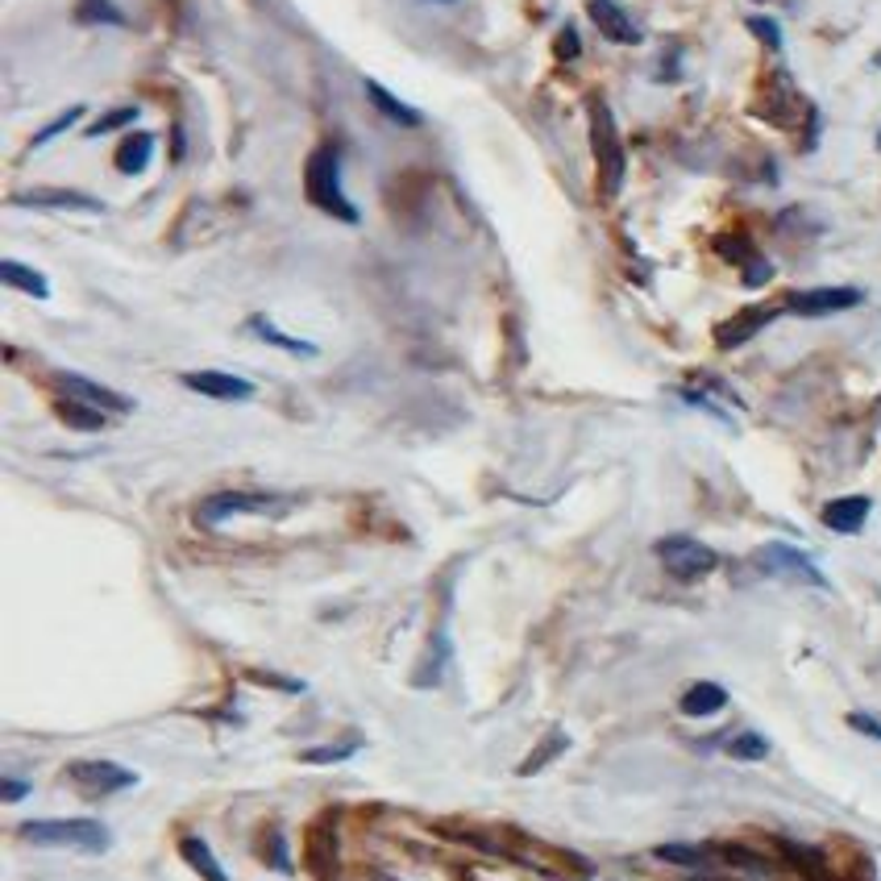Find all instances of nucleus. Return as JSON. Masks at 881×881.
<instances>
[{
  "mask_svg": "<svg viewBox=\"0 0 881 881\" xmlns=\"http://www.w3.org/2000/svg\"><path fill=\"white\" fill-rule=\"evenodd\" d=\"M587 117H590V150H595V162H599V192L603 196H620L624 188V142H620V129H615V117H611V104L603 97L587 100Z\"/></svg>",
  "mask_w": 881,
  "mask_h": 881,
  "instance_id": "1",
  "label": "nucleus"
},
{
  "mask_svg": "<svg viewBox=\"0 0 881 881\" xmlns=\"http://www.w3.org/2000/svg\"><path fill=\"white\" fill-rule=\"evenodd\" d=\"M13 208H55V213H104V200L83 196V192H21L13 196Z\"/></svg>",
  "mask_w": 881,
  "mask_h": 881,
  "instance_id": "13",
  "label": "nucleus"
},
{
  "mask_svg": "<svg viewBox=\"0 0 881 881\" xmlns=\"http://www.w3.org/2000/svg\"><path fill=\"white\" fill-rule=\"evenodd\" d=\"M657 857L669 865H686V869H703V865L711 861V852H707V848H694V844H662Z\"/></svg>",
  "mask_w": 881,
  "mask_h": 881,
  "instance_id": "26",
  "label": "nucleus"
},
{
  "mask_svg": "<svg viewBox=\"0 0 881 881\" xmlns=\"http://www.w3.org/2000/svg\"><path fill=\"white\" fill-rule=\"evenodd\" d=\"M79 117H83V104H71V109H63L59 117L50 121V125H46V129H42V134L34 137V146H46V142H55V137H59L63 129H71V125H76Z\"/></svg>",
  "mask_w": 881,
  "mask_h": 881,
  "instance_id": "27",
  "label": "nucleus"
},
{
  "mask_svg": "<svg viewBox=\"0 0 881 881\" xmlns=\"http://www.w3.org/2000/svg\"><path fill=\"white\" fill-rule=\"evenodd\" d=\"M304 192L313 200L320 213L337 216L346 225H358V208L346 196V183H341V155L334 146H316L308 162H304Z\"/></svg>",
  "mask_w": 881,
  "mask_h": 881,
  "instance_id": "2",
  "label": "nucleus"
},
{
  "mask_svg": "<svg viewBox=\"0 0 881 881\" xmlns=\"http://www.w3.org/2000/svg\"><path fill=\"white\" fill-rule=\"evenodd\" d=\"M587 13H590V21L603 30L608 42H620V46H636V42H641V25L628 18L615 0H587Z\"/></svg>",
  "mask_w": 881,
  "mask_h": 881,
  "instance_id": "12",
  "label": "nucleus"
},
{
  "mask_svg": "<svg viewBox=\"0 0 881 881\" xmlns=\"http://www.w3.org/2000/svg\"><path fill=\"white\" fill-rule=\"evenodd\" d=\"M748 30L757 34V38L769 46V50H778L782 46V30H778V21H769V18H748Z\"/></svg>",
  "mask_w": 881,
  "mask_h": 881,
  "instance_id": "30",
  "label": "nucleus"
},
{
  "mask_svg": "<svg viewBox=\"0 0 881 881\" xmlns=\"http://www.w3.org/2000/svg\"><path fill=\"white\" fill-rule=\"evenodd\" d=\"M304 865L316 881H337L341 865H337V832H334V815H320L308 827V840H304Z\"/></svg>",
  "mask_w": 881,
  "mask_h": 881,
  "instance_id": "9",
  "label": "nucleus"
},
{
  "mask_svg": "<svg viewBox=\"0 0 881 881\" xmlns=\"http://www.w3.org/2000/svg\"><path fill=\"white\" fill-rule=\"evenodd\" d=\"M657 557H662V566L678 578V583H694V578H703L711 569L720 566V553L703 541H694V536H666V541H657Z\"/></svg>",
  "mask_w": 881,
  "mask_h": 881,
  "instance_id": "6",
  "label": "nucleus"
},
{
  "mask_svg": "<svg viewBox=\"0 0 881 881\" xmlns=\"http://www.w3.org/2000/svg\"><path fill=\"white\" fill-rule=\"evenodd\" d=\"M715 246H720V255H727L732 262H753V258H757L745 237H720Z\"/></svg>",
  "mask_w": 881,
  "mask_h": 881,
  "instance_id": "31",
  "label": "nucleus"
},
{
  "mask_svg": "<svg viewBox=\"0 0 881 881\" xmlns=\"http://www.w3.org/2000/svg\"><path fill=\"white\" fill-rule=\"evenodd\" d=\"M848 724L857 727V732H865L869 741H878V745H881V724L873 720V715H865V711H852V715H848Z\"/></svg>",
  "mask_w": 881,
  "mask_h": 881,
  "instance_id": "32",
  "label": "nucleus"
},
{
  "mask_svg": "<svg viewBox=\"0 0 881 881\" xmlns=\"http://www.w3.org/2000/svg\"><path fill=\"white\" fill-rule=\"evenodd\" d=\"M878 150H881V137H878Z\"/></svg>",
  "mask_w": 881,
  "mask_h": 881,
  "instance_id": "37",
  "label": "nucleus"
},
{
  "mask_svg": "<svg viewBox=\"0 0 881 881\" xmlns=\"http://www.w3.org/2000/svg\"><path fill=\"white\" fill-rule=\"evenodd\" d=\"M179 857L192 865L204 881H229L225 865L216 861V852L208 848V840H200V836H183V840H179Z\"/></svg>",
  "mask_w": 881,
  "mask_h": 881,
  "instance_id": "18",
  "label": "nucleus"
},
{
  "mask_svg": "<svg viewBox=\"0 0 881 881\" xmlns=\"http://www.w3.org/2000/svg\"><path fill=\"white\" fill-rule=\"evenodd\" d=\"M18 836L38 848H76V852H109L113 844V832L100 820H25Z\"/></svg>",
  "mask_w": 881,
  "mask_h": 881,
  "instance_id": "3",
  "label": "nucleus"
},
{
  "mask_svg": "<svg viewBox=\"0 0 881 881\" xmlns=\"http://www.w3.org/2000/svg\"><path fill=\"white\" fill-rule=\"evenodd\" d=\"M137 121V109H113V113H104L100 121H92V129H83L88 137H100L109 134V129H121V125H134Z\"/></svg>",
  "mask_w": 881,
  "mask_h": 881,
  "instance_id": "28",
  "label": "nucleus"
},
{
  "mask_svg": "<svg viewBox=\"0 0 881 881\" xmlns=\"http://www.w3.org/2000/svg\"><path fill=\"white\" fill-rule=\"evenodd\" d=\"M727 757H736V761H765L769 757V741L757 736V732H741V736L727 741Z\"/></svg>",
  "mask_w": 881,
  "mask_h": 881,
  "instance_id": "25",
  "label": "nucleus"
},
{
  "mask_svg": "<svg viewBox=\"0 0 881 881\" xmlns=\"http://www.w3.org/2000/svg\"><path fill=\"white\" fill-rule=\"evenodd\" d=\"M59 420L79 432H100L109 425V411L92 408V404H79V399H59Z\"/></svg>",
  "mask_w": 881,
  "mask_h": 881,
  "instance_id": "22",
  "label": "nucleus"
},
{
  "mask_svg": "<svg viewBox=\"0 0 881 881\" xmlns=\"http://www.w3.org/2000/svg\"><path fill=\"white\" fill-rule=\"evenodd\" d=\"M250 334L258 337V341H267V346H279V350L295 353V358H313L316 346L313 341H300V337H287L274 320H267V316H250Z\"/></svg>",
  "mask_w": 881,
  "mask_h": 881,
  "instance_id": "20",
  "label": "nucleus"
},
{
  "mask_svg": "<svg viewBox=\"0 0 881 881\" xmlns=\"http://www.w3.org/2000/svg\"><path fill=\"white\" fill-rule=\"evenodd\" d=\"M678 707H682V715H690V720H707V715H720L727 707V690L720 682H694Z\"/></svg>",
  "mask_w": 881,
  "mask_h": 881,
  "instance_id": "16",
  "label": "nucleus"
},
{
  "mask_svg": "<svg viewBox=\"0 0 881 881\" xmlns=\"http://www.w3.org/2000/svg\"><path fill=\"white\" fill-rule=\"evenodd\" d=\"M287 508L283 495H271V490H216L200 504L196 520L204 529H216L234 516H274V511Z\"/></svg>",
  "mask_w": 881,
  "mask_h": 881,
  "instance_id": "4",
  "label": "nucleus"
},
{
  "mask_svg": "<svg viewBox=\"0 0 881 881\" xmlns=\"http://www.w3.org/2000/svg\"><path fill=\"white\" fill-rule=\"evenodd\" d=\"M757 566L765 574H773V578H790V583H803V587H820L827 590V578H823V569L806 557L803 549L794 545H782V541H773V545H765L757 553Z\"/></svg>",
  "mask_w": 881,
  "mask_h": 881,
  "instance_id": "7",
  "label": "nucleus"
},
{
  "mask_svg": "<svg viewBox=\"0 0 881 881\" xmlns=\"http://www.w3.org/2000/svg\"><path fill=\"white\" fill-rule=\"evenodd\" d=\"M366 97H371L374 109H379V113H383L387 121H395V125H408V129H416V125L425 121L420 113H416V109H408L404 100H395L392 92H387L383 83H374V79H366Z\"/></svg>",
  "mask_w": 881,
  "mask_h": 881,
  "instance_id": "19",
  "label": "nucleus"
},
{
  "mask_svg": "<svg viewBox=\"0 0 881 881\" xmlns=\"http://www.w3.org/2000/svg\"><path fill=\"white\" fill-rule=\"evenodd\" d=\"M358 748H362V741H358V736H350V741H341V745L304 748V753H300V761H308V765H337V761H350Z\"/></svg>",
  "mask_w": 881,
  "mask_h": 881,
  "instance_id": "24",
  "label": "nucleus"
},
{
  "mask_svg": "<svg viewBox=\"0 0 881 881\" xmlns=\"http://www.w3.org/2000/svg\"><path fill=\"white\" fill-rule=\"evenodd\" d=\"M0 279H4L9 287H18V292L34 295V300H46V295H50L46 274L30 271V267H25V262H18V258H4V262H0Z\"/></svg>",
  "mask_w": 881,
  "mask_h": 881,
  "instance_id": "21",
  "label": "nucleus"
},
{
  "mask_svg": "<svg viewBox=\"0 0 881 881\" xmlns=\"http://www.w3.org/2000/svg\"><path fill=\"white\" fill-rule=\"evenodd\" d=\"M769 274H773V267H769L765 258H753V262H745V283H748V287H761Z\"/></svg>",
  "mask_w": 881,
  "mask_h": 881,
  "instance_id": "33",
  "label": "nucleus"
},
{
  "mask_svg": "<svg viewBox=\"0 0 881 881\" xmlns=\"http://www.w3.org/2000/svg\"><path fill=\"white\" fill-rule=\"evenodd\" d=\"M374 881H395V878H383V873H379V878H374Z\"/></svg>",
  "mask_w": 881,
  "mask_h": 881,
  "instance_id": "36",
  "label": "nucleus"
},
{
  "mask_svg": "<svg viewBox=\"0 0 881 881\" xmlns=\"http://www.w3.org/2000/svg\"><path fill=\"white\" fill-rule=\"evenodd\" d=\"M63 778L88 799H113V794H125L137 786L134 769H125L117 761H71L63 769Z\"/></svg>",
  "mask_w": 881,
  "mask_h": 881,
  "instance_id": "5",
  "label": "nucleus"
},
{
  "mask_svg": "<svg viewBox=\"0 0 881 881\" xmlns=\"http://www.w3.org/2000/svg\"><path fill=\"white\" fill-rule=\"evenodd\" d=\"M55 383H59L63 399L92 404V408L109 411V416H125V411H134V399H129V395L113 392V387H104V383H97V379H83V374H55Z\"/></svg>",
  "mask_w": 881,
  "mask_h": 881,
  "instance_id": "8",
  "label": "nucleus"
},
{
  "mask_svg": "<svg viewBox=\"0 0 881 881\" xmlns=\"http://www.w3.org/2000/svg\"><path fill=\"white\" fill-rule=\"evenodd\" d=\"M778 316V308H745V313H736L732 320H724L720 329H715V346L720 350H736V346H745L748 337H757Z\"/></svg>",
  "mask_w": 881,
  "mask_h": 881,
  "instance_id": "15",
  "label": "nucleus"
},
{
  "mask_svg": "<svg viewBox=\"0 0 881 881\" xmlns=\"http://www.w3.org/2000/svg\"><path fill=\"white\" fill-rule=\"evenodd\" d=\"M562 745H566V736H562V732H553V741H549V745H541V748H545V753H532L529 761L520 765V773H536V769H541V765H545V761H553V757H557V753H562Z\"/></svg>",
  "mask_w": 881,
  "mask_h": 881,
  "instance_id": "29",
  "label": "nucleus"
},
{
  "mask_svg": "<svg viewBox=\"0 0 881 881\" xmlns=\"http://www.w3.org/2000/svg\"><path fill=\"white\" fill-rule=\"evenodd\" d=\"M150 155H155V134H146V129H134V134H129L117 146L113 162H117L121 176H142V171L150 167Z\"/></svg>",
  "mask_w": 881,
  "mask_h": 881,
  "instance_id": "17",
  "label": "nucleus"
},
{
  "mask_svg": "<svg viewBox=\"0 0 881 881\" xmlns=\"http://www.w3.org/2000/svg\"><path fill=\"white\" fill-rule=\"evenodd\" d=\"M183 387L196 395H208V399H221V404L255 399V383L250 379H237V374L225 371H188L183 374Z\"/></svg>",
  "mask_w": 881,
  "mask_h": 881,
  "instance_id": "11",
  "label": "nucleus"
},
{
  "mask_svg": "<svg viewBox=\"0 0 881 881\" xmlns=\"http://www.w3.org/2000/svg\"><path fill=\"white\" fill-rule=\"evenodd\" d=\"M76 21H83V25H125V13L113 0H79Z\"/></svg>",
  "mask_w": 881,
  "mask_h": 881,
  "instance_id": "23",
  "label": "nucleus"
},
{
  "mask_svg": "<svg viewBox=\"0 0 881 881\" xmlns=\"http://www.w3.org/2000/svg\"><path fill=\"white\" fill-rule=\"evenodd\" d=\"M865 295L857 287H811V292H794L786 300V313L794 316H832L857 308Z\"/></svg>",
  "mask_w": 881,
  "mask_h": 881,
  "instance_id": "10",
  "label": "nucleus"
},
{
  "mask_svg": "<svg viewBox=\"0 0 881 881\" xmlns=\"http://www.w3.org/2000/svg\"><path fill=\"white\" fill-rule=\"evenodd\" d=\"M869 495H844V499H832L827 508H823V529L832 532H844V536H852V532L865 529V520H869Z\"/></svg>",
  "mask_w": 881,
  "mask_h": 881,
  "instance_id": "14",
  "label": "nucleus"
},
{
  "mask_svg": "<svg viewBox=\"0 0 881 881\" xmlns=\"http://www.w3.org/2000/svg\"><path fill=\"white\" fill-rule=\"evenodd\" d=\"M578 50H583V46H578V34H574V25H566V30L557 34V55H562V59H574Z\"/></svg>",
  "mask_w": 881,
  "mask_h": 881,
  "instance_id": "34",
  "label": "nucleus"
},
{
  "mask_svg": "<svg viewBox=\"0 0 881 881\" xmlns=\"http://www.w3.org/2000/svg\"><path fill=\"white\" fill-rule=\"evenodd\" d=\"M30 794V782H21V778H4V803H21Z\"/></svg>",
  "mask_w": 881,
  "mask_h": 881,
  "instance_id": "35",
  "label": "nucleus"
}]
</instances>
